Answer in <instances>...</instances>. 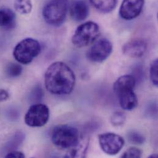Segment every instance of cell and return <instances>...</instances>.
I'll return each mask as SVG.
<instances>
[{"mask_svg":"<svg viewBox=\"0 0 158 158\" xmlns=\"http://www.w3.org/2000/svg\"><path fill=\"white\" fill-rule=\"evenodd\" d=\"M126 119V116L124 113L121 111L114 113L111 117V123L113 126L115 127H119L123 126Z\"/></svg>","mask_w":158,"mask_h":158,"instance_id":"cell-18","label":"cell"},{"mask_svg":"<svg viewBox=\"0 0 158 158\" xmlns=\"http://www.w3.org/2000/svg\"><path fill=\"white\" fill-rule=\"evenodd\" d=\"M51 139L56 147L61 149H71L79 143V131L72 126L58 125L52 131Z\"/></svg>","mask_w":158,"mask_h":158,"instance_id":"cell-3","label":"cell"},{"mask_svg":"<svg viewBox=\"0 0 158 158\" xmlns=\"http://www.w3.org/2000/svg\"><path fill=\"white\" fill-rule=\"evenodd\" d=\"M76 77L73 70L62 62H56L47 69L44 83L48 92L54 95L70 94L75 85Z\"/></svg>","mask_w":158,"mask_h":158,"instance_id":"cell-1","label":"cell"},{"mask_svg":"<svg viewBox=\"0 0 158 158\" xmlns=\"http://www.w3.org/2000/svg\"><path fill=\"white\" fill-rule=\"evenodd\" d=\"M50 111L44 104L32 105L28 110L24 118L25 124L32 127H42L47 124L49 119Z\"/></svg>","mask_w":158,"mask_h":158,"instance_id":"cell-7","label":"cell"},{"mask_svg":"<svg viewBox=\"0 0 158 158\" xmlns=\"http://www.w3.org/2000/svg\"><path fill=\"white\" fill-rule=\"evenodd\" d=\"M25 155L20 152L19 151H16V150H13L11 151L9 153H7V154L5 156V158H25Z\"/></svg>","mask_w":158,"mask_h":158,"instance_id":"cell-21","label":"cell"},{"mask_svg":"<svg viewBox=\"0 0 158 158\" xmlns=\"http://www.w3.org/2000/svg\"><path fill=\"white\" fill-rule=\"evenodd\" d=\"M91 4L99 11L108 13L116 7L117 0H89Z\"/></svg>","mask_w":158,"mask_h":158,"instance_id":"cell-14","label":"cell"},{"mask_svg":"<svg viewBox=\"0 0 158 158\" xmlns=\"http://www.w3.org/2000/svg\"><path fill=\"white\" fill-rule=\"evenodd\" d=\"M67 10V0H51L44 6L43 16L48 24L60 26L66 18Z\"/></svg>","mask_w":158,"mask_h":158,"instance_id":"cell-5","label":"cell"},{"mask_svg":"<svg viewBox=\"0 0 158 158\" xmlns=\"http://www.w3.org/2000/svg\"><path fill=\"white\" fill-rule=\"evenodd\" d=\"M152 157H153V158H157V157H158V155H151L150 156H149V158H152Z\"/></svg>","mask_w":158,"mask_h":158,"instance_id":"cell-23","label":"cell"},{"mask_svg":"<svg viewBox=\"0 0 158 158\" xmlns=\"http://www.w3.org/2000/svg\"><path fill=\"white\" fill-rule=\"evenodd\" d=\"M127 139L129 141L134 144L141 145L145 142V137L140 133L136 131H131L127 134Z\"/></svg>","mask_w":158,"mask_h":158,"instance_id":"cell-17","label":"cell"},{"mask_svg":"<svg viewBox=\"0 0 158 158\" xmlns=\"http://www.w3.org/2000/svg\"><path fill=\"white\" fill-rule=\"evenodd\" d=\"M150 77L152 82L156 86L158 85V60H155L151 64L150 70Z\"/></svg>","mask_w":158,"mask_h":158,"instance_id":"cell-19","label":"cell"},{"mask_svg":"<svg viewBox=\"0 0 158 158\" xmlns=\"http://www.w3.org/2000/svg\"><path fill=\"white\" fill-rule=\"evenodd\" d=\"M89 12L88 5L84 0L75 1L71 6L70 10L72 18L77 22L85 20L89 15Z\"/></svg>","mask_w":158,"mask_h":158,"instance_id":"cell-12","label":"cell"},{"mask_svg":"<svg viewBox=\"0 0 158 158\" xmlns=\"http://www.w3.org/2000/svg\"><path fill=\"white\" fill-rule=\"evenodd\" d=\"M135 83V78L128 75L119 77L114 83V92L121 106L125 110H132L138 105V99L134 92Z\"/></svg>","mask_w":158,"mask_h":158,"instance_id":"cell-2","label":"cell"},{"mask_svg":"<svg viewBox=\"0 0 158 158\" xmlns=\"http://www.w3.org/2000/svg\"><path fill=\"white\" fill-rule=\"evenodd\" d=\"M15 10L21 14H30L32 10V2L31 0H15Z\"/></svg>","mask_w":158,"mask_h":158,"instance_id":"cell-15","label":"cell"},{"mask_svg":"<svg viewBox=\"0 0 158 158\" xmlns=\"http://www.w3.org/2000/svg\"><path fill=\"white\" fill-rule=\"evenodd\" d=\"M41 52V45L35 39L27 38L18 43L13 51V56L19 64L28 65Z\"/></svg>","mask_w":158,"mask_h":158,"instance_id":"cell-4","label":"cell"},{"mask_svg":"<svg viewBox=\"0 0 158 158\" xmlns=\"http://www.w3.org/2000/svg\"><path fill=\"white\" fill-rule=\"evenodd\" d=\"M22 70L23 69L20 64L10 63L6 66L5 72L8 77L14 78L19 77L22 74Z\"/></svg>","mask_w":158,"mask_h":158,"instance_id":"cell-16","label":"cell"},{"mask_svg":"<svg viewBox=\"0 0 158 158\" xmlns=\"http://www.w3.org/2000/svg\"><path fill=\"white\" fill-rule=\"evenodd\" d=\"M145 0H123L119 9L120 16L126 20L137 18L142 12Z\"/></svg>","mask_w":158,"mask_h":158,"instance_id":"cell-10","label":"cell"},{"mask_svg":"<svg viewBox=\"0 0 158 158\" xmlns=\"http://www.w3.org/2000/svg\"><path fill=\"white\" fill-rule=\"evenodd\" d=\"M100 35V28L97 23L89 21L77 28L72 36V43L77 48H83L93 43Z\"/></svg>","mask_w":158,"mask_h":158,"instance_id":"cell-6","label":"cell"},{"mask_svg":"<svg viewBox=\"0 0 158 158\" xmlns=\"http://www.w3.org/2000/svg\"><path fill=\"white\" fill-rule=\"evenodd\" d=\"M15 14L7 7L0 8V27L5 29H11L15 24Z\"/></svg>","mask_w":158,"mask_h":158,"instance_id":"cell-13","label":"cell"},{"mask_svg":"<svg viewBox=\"0 0 158 158\" xmlns=\"http://www.w3.org/2000/svg\"><path fill=\"white\" fill-rule=\"evenodd\" d=\"M99 145L103 152L108 155H117L124 145V139L114 133L106 132L98 135Z\"/></svg>","mask_w":158,"mask_h":158,"instance_id":"cell-9","label":"cell"},{"mask_svg":"<svg viewBox=\"0 0 158 158\" xmlns=\"http://www.w3.org/2000/svg\"><path fill=\"white\" fill-rule=\"evenodd\" d=\"M147 44L142 38H134L127 42L123 47L124 55L131 58H140L146 52Z\"/></svg>","mask_w":158,"mask_h":158,"instance_id":"cell-11","label":"cell"},{"mask_svg":"<svg viewBox=\"0 0 158 158\" xmlns=\"http://www.w3.org/2000/svg\"><path fill=\"white\" fill-rule=\"evenodd\" d=\"M142 156V151L137 148L131 147L127 149L122 155L121 157L124 158H139Z\"/></svg>","mask_w":158,"mask_h":158,"instance_id":"cell-20","label":"cell"},{"mask_svg":"<svg viewBox=\"0 0 158 158\" xmlns=\"http://www.w3.org/2000/svg\"><path fill=\"white\" fill-rule=\"evenodd\" d=\"M113 51V45L110 40L102 38L95 41L87 52V58L94 63H102L106 60Z\"/></svg>","mask_w":158,"mask_h":158,"instance_id":"cell-8","label":"cell"},{"mask_svg":"<svg viewBox=\"0 0 158 158\" xmlns=\"http://www.w3.org/2000/svg\"><path fill=\"white\" fill-rule=\"evenodd\" d=\"M9 98V92L2 89H0V102L6 101Z\"/></svg>","mask_w":158,"mask_h":158,"instance_id":"cell-22","label":"cell"}]
</instances>
